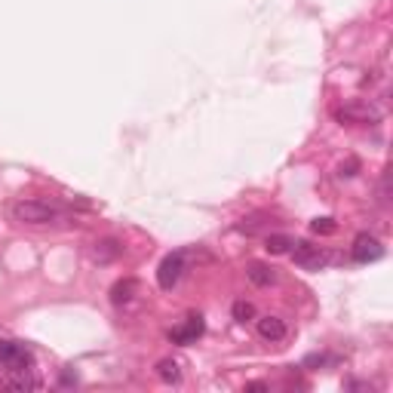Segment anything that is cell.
Wrapping results in <instances>:
<instances>
[{
  "mask_svg": "<svg viewBox=\"0 0 393 393\" xmlns=\"http://www.w3.org/2000/svg\"><path fill=\"white\" fill-rule=\"evenodd\" d=\"M13 218L19 225H53L62 218V209L56 203H47V200H19L13 206Z\"/></svg>",
  "mask_w": 393,
  "mask_h": 393,
  "instance_id": "6da1fadb",
  "label": "cell"
},
{
  "mask_svg": "<svg viewBox=\"0 0 393 393\" xmlns=\"http://www.w3.org/2000/svg\"><path fill=\"white\" fill-rule=\"evenodd\" d=\"M335 120L347 123V126H375V123H381V111H378L372 102L353 99V102H347V105L335 108Z\"/></svg>",
  "mask_w": 393,
  "mask_h": 393,
  "instance_id": "7a4b0ae2",
  "label": "cell"
},
{
  "mask_svg": "<svg viewBox=\"0 0 393 393\" xmlns=\"http://www.w3.org/2000/svg\"><path fill=\"white\" fill-rule=\"evenodd\" d=\"M0 366H3L6 372H22V369H31L34 366V357H31L28 347L16 344V341L0 338Z\"/></svg>",
  "mask_w": 393,
  "mask_h": 393,
  "instance_id": "3957f363",
  "label": "cell"
},
{
  "mask_svg": "<svg viewBox=\"0 0 393 393\" xmlns=\"http://www.w3.org/2000/svg\"><path fill=\"white\" fill-rule=\"evenodd\" d=\"M292 258H295V264L304 271H320L329 264V252L320 249V246H314V243H307V240H301V243H292Z\"/></svg>",
  "mask_w": 393,
  "mask_h": 393,
  "instance_id": "277c9868",
  "label": "cell"
},
{
  "mask_svg": "<svg viewBox=\"0 0 393 393\" xmlns=\"http://www.w3.org/2000/svg\"><path fill=\"white\" fill-rule=\"evenodd\" d=\"M184 268H188V262H184V252H173V255L163 258L160 268H157V283H160V289H173L182 280Z\"/></svg>",
  "mask_w": 393,
  "mask_h": 393,
  "instance_id": "5b68a950",
  "label": "cell"
},
{
  "mask_svg": "<svg viewBox=\"0 0 393 393\" xmlns=\"http://www.w3.org/2000/svg\"><path fill=\"white\" fill-rule=\"evenodd\" d=\"M351 255H353V262L369 264V262H378V258L384 255V246L372 234H357V240H353V246H351Z\"/></svg>",
  "mask_w": 393,
  "mask_h": 393,
  "instance_id": "8992f818",
  "label": "cell"
},
{
  "mask_svg": "<svg viewBox=\"0 0 393 393\" xmlns=\"http://www.w3.org/2000/svg\"><path fill=\"white\" fill-rule=\"evenodd\" d=\"M203 332H206L203 316H200V314H191L182 326H175V329L169 332V341H175V344H191V341H197L200 335H203Z\"/></svg>",
  "mask_w": 393,
  "mask_h": 393,
  "instance_id": "52a82bcc",
  "label": "cell"
},
{
  "mask_svg": "<svg viewBox=\"0 0 393 393\" xmlns=\"http://www.w3.org/2000/svg\"><path fill=\"white\" fill-rule=\"evenodd\" d=\"M90 255H93V262H95V264H111V262H117V258L123 255V243H120V240H114V236L95 240Z\"/></svg>",
  "mask_w": 393,
  "mask_h": 393,
  "instance_id": "ba28073f",
  "label": "cell"
},
{
  "mask_svg": "<svg viewBox=\"0 0 393 393\" xmlns=\"http://www.w3.org/2000/svg\"><path fill=\"white\" fill-rule=\"evenodd\" d=\"M3 387L13 393H25V390H40V378L31 375V369H22V372H6L3 378Z\"/></svg>",
  "mask_w": 393,
  "mask_h": 393,
  "instance_id": "9c48e42d",
  "label": "cell"
},
{
  "mask_svg": "<svg viewBox=\"0 0 393 393\" xmlns=\"http://www.w3.org/2000/svg\"><path fill=\"white\" fill-rule=\"evenodd\" d=\"M258 335L264 341H283L286 338V323L280 316H262L258 320Z\"/></svg>",
  "mask_w": 393,
  "mask_h": 393,
  "instance_id": "30bf717a",
  "label": "cell"
},
{
  "mask_svg": "<svg viewBox=\"0 0 393 393\" xmlns=\"http://www.w3.org/2000/svg\"><path fill=\"white\" fill-rule=\"evenodd\" d=\"M246 277H249L255 286H262V289L277 283V271H273L271 264H262V262H252L249 268H246Z\"/></svg>",
  "mask_w": 393,
  "mask_h": 393,
  "instance_id": "8fae6325",
  "label": "cell"
},
{
  "mask_svg": "<svg viewBox=\"0 0 393 393\" xmlns=\"http://www.w3.org/2000/svg\"><path fill=\"white\" fill-rule=\"evenodd\" d=\"M138 295V280L136 277H126L120 280V283H114V289H111V301L114 304H126L132 301Z\"/></svg>",
  "mask_w": 393,
  "mask_h": 393,
  "instance_id": "7c38bea8",
  "label": "cell"
},
{
  "mask_svg": "<svg viewBox=\"0 0 393 393\" xmlns=\"http://www.w3.org/2000/svg\"><path fill=\"white\" fill-rule=\"evenodd\" d=\"M157 378L163 384H179L182 381V366L175 360H160L157 362Z\"/></svg>",
  "mask_w": 393,
  "mask_h": 393,
  "instance_id": "4fadbf2b",
  "label": "cell"
},
{
  "mask_svg": "<svg viewBox=\"0 0 393 393\" xmlns=\"http://www.w3.org/2000/svg\"><path fill=\"white\" fill-rule=\"evenodd\" d=\"M292 236H286V234H271L268 240H264V249L271 252V255H286L289 249H292Z\"/></svg>",
  "mask_w": 393,
  "mask_h": 393,
  "instance_id": "5bb4252c",
  "label": "cell"
},
{
  "mask_svg": "<svg viewBox=\"0 0 393 393\" xmlns=\"http://www.w3.org/2000/svg\"><path fill=\"white\" fill-rule=\"evenodd\" d=\"M231 314H234V320H236V323H249V320H255V307H252L249 301H234Z\"/></svg>",
  "mask_w": 393,
  "mask_h": 393,
  "instance_id": "9a60e30c",
  "label": "cell"
},
{
  "mask_svg": "<svg viewBox=\"0 0 393 393\" xmlns=\"http://www.w3.org/2000/svg\"><path fill=\"white\" fill-rule=\"evenodd\" d=\"M310 231L314 234H335V221L332 218H316V221H310Z\"/></svg>",
  "mask_w": 393,
  "mask_h": 393,
  "instance_id": "2e32d148",
  "label": "cell"
},
{
  "mask_svg": "<svg viewBox=\"0 0 393 393\" xmlns=\"http://www.w3.org/2000/svg\"><path fill=\"white\" fill-rule=\"evenodd\" d=\"M357 169H360V163H357V160L341 163V175H347V179H351V175H357Z\"/></svg>",
  "mask_w": 393,
  "mask_h": 393,
  "instance_id": "e0dca14e",
  "label": "cell"
},
{
  "mask_svg": "<svg viewBox=\"0 0 393 393\" xmlns=\"http://www.w3.org/2000/svg\"><path fill=\"white\" fill-rule=\"evenodd\" d=\"M246 390H268V384H262V381H252V384H246Z\"/></svg>",
  "mask_w": 393,
  "mask_h": 393,
  "instance_id": "ac0fdd59",
  "label": "cell"
}]
</instances>
